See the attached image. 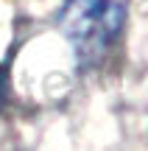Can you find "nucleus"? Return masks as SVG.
I'll use <instances>...</instances> for the list:
<instances>
[{"label": "nucleus", "instance_id": "obj_2", "mask_svg": "<svg viewBox=\"0 0 148 151\" xmlns=\"http://www.w3.org/2000/svg\"><path fill=\"white\" fill-rule=\"evenodd\" d=\"M9 73H11V59L0 62V106L9 98Z\"/></svg>", "mask_w": 148, "mask_h": 151}, {"label": "nucleus", "instance_id": "obj_1", "mask_svg": "<svg viewBox=\"0 0 148 151\" xmlns=\"http://www.w3.org/2000/svg\"><path fill=\"white\" fill-rule=\"evenodd\" d=\"M129 0H64L56 25L81 65H95L123 31Z\"/></svg>", "mask_w": 148, "mask_h": 151}]
</instances>
